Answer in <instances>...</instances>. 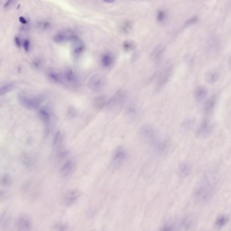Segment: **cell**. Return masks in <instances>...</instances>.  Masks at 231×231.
Returning <instances> with one entry per match:
<instances>
[{
  "label": "cell",
  "instance_id": "31",
  "mask_svg": "<svg viewBox=\"0 0 231 231\" xmlns=\"http://www.w3.org/2000/svg\"><path fill=\"white\" fill-rule=\"evenodd\" d=\"M164 50H165V47L162 45L158 47L154 52V53L152 54L153 57L154 58H158L163 53Z\"/></svg>",
  "mask_w": 231,
  "mask_h": 231
},
{
  "label": "cell",
  "instance_id": "23",
  "mask_svg": "<svg viewBox=\"0 0 231 231\" xmlns=\"http://www.w3.org/2000/svg\"><path fill=\"white\" fill-rule=\"evenodd\" d=\"M219 74L214 71H210L206 74V81L209 84H214L218 80Z\"/></svg>",
  "mask_w": 231,
  "mask_h": 231
},
{
  "label": "cell",
  "instance_id": "27",
  "mask_svg": "<svg viewBox=\"0 0 231 231\" xmlns=\"http://www.w3.org/2000/svg\"><path fill=\"white\" fill-rule=\"evenodd\" d=\"M167 18V14L164 10H160L158 11L156 15V19L158 22L162 23L165 21Z\"/></svg>",
  "mask_w": 231,
  "mask_h": 231
},
{
  "label": "cell",
  "instance_id": "7",
  "mask_svg": "<svg viewBox=\"0 0 231 231\" xmlns=\"http://www.w3.org/2000/svg\"><path fill=\"white\" fill-rule=\"evenodd\" d=\"M127 153L122 147L117 148L114 151L112 158L111 165L113 169L119 168L126 160Z\"/></svg>",
  "mask_w": 231,
  "mask_h": 231
},
{
  "label": "cell",
  "instance_id": "29",
  "mask_svg": "<svg viewBox=\"0 0 231 231\" xmlns=\"http://www.w3.org/2000/svg\"><path fill=\"white\" fill-rule=\"evenodd\" d=\"M51 24L47 21H40L37 23V26L42 30H46L50 28Z\"/></svg>",
  "mask_w": 231,
  "mask_h": 231
},
{
  "label": "cell",
  "instance_id": "1",
  "mask_svg": "<svg viewBox=\"0 0 231 231\" xmlns=\"http://www.w3.org/2000/svg\"><path fill=\"white\" fill-rule=\"evenodd\" d=\"M216 174L209 173L205 174L199 184L195 191V195L201 200H206L210 198L217 182Z\"/></svg>",
  "mask_w": 231,
  "mask_h": 231
},
{
  "label": "cell",
  "instance_id": "44",
  "mask_svg": "<svg viewBox=\"0 0 231 231\" xmlns=\"http://www.w3.org/2000/svg\"><path fill=\"white\" fill-rule=\"evenodd\" d=\"M229 66H230V68L231 69V57L230 58V61H229Z\"/></svg>",
  "mask_w": 231,
  "mask_h": 231
},
{
  "label": "cell",
  "instance_id": "28",
  "mask_svg": "<svg viewBox=\"0 0 231 231\" xmlns=\"http://www.w3.org/2000/svg\"><path fill=\"white\" fill-rule=\"evenodd\" d=\"M126 114L128 115L129 117H131V118L135 117L138 114L136 107H135L133 106H130L126 109Z\"/></svg>",
  "mask_w": 231,
  "mask_h": 231
},
{
  "label": "cell",
  "instance_id": "2",
  "mask_svg": "<svg viewBox=\"0 0 231 231\" xmlns=\"http://www.w3.org/2000/svg\"><path fill=\"white\" fill-rule=\"evenodd\" d=\"M190 219L184 218L178 220H169L160 228L159 231H186L190 226Z\"/></svg>",
  "mask_w": 231,
  "mask_h": 231
},
{
  "label": "cell",
  "instance_id": "35",
  "mask_svg": "<svg viewBox=\"0 0 231 231\" xmlns=\"http://www.w3.org/2000/svg\"><path fill=\"white\" fill-rule=\"evenodd\" d=\"M53 231H69L68 228L66 225L59 224L55 227Z\"/></svg>",
  "mask_w": 231,
  "mask_h": 231
},
{
  "label": "cell",
  "instance_id": "24",
  "mask_svg": "<svg viewBox=\"0 0 231 231\" xmlns=\"http://www.w3.org/2000/svg\"><path fill=\"white\" fill-rule=\"evenodd\" d=\"M16 87V84L15 83H10L6 84L1 87L0 94L1 95H5L12 91Z\"/></svg>",
  "mask_w": 231,
  "mask_h": 231
},
{
  "label": "cell",
  "instance_id": "40",
  "mask_svg": "<svg viewBox=\"0 0 231 231\" xmlns=\"http://www.w3.org/2000/svg\"><path fill=\"white\" fill-rule=\"evenodd\" d=\"M14 42L15 44L18 47H21L22 45V42H21V39L20 37L18 36H16L14 38Z\"/></svg>",
  "mask_w": 231,
  "mask_h": 231
},
{
  "label": "cell",
  "instance_id": "4",
  "mask_svg": "<svg viewBox=\"0 0 231 231\" xmlns=\"http://www.w3.org/2000/svg\"><path fill=\"white\" fill-rule=\"evenodd\" d=\"M140 135L146 143L155 145L159 141L157 130L150 125H145L140 127L139 130Z\"/></svg>",
  "mask_w": 231,
  "mask_h": 231
},
{
  "label": "cell",
  "instance_id": "16",
  "mask_svg": "<svg viewBox=\"0 0 231 231\" xmlns=\"http://www.w3.org/2000/svg\"><path fill=\"white\" fill-rule=\"evenodd\" d=\"M208 95V91L205 87L200 86L196 88L194 91V99L198 102H201L206 99Z\"/></svg>",
  "mask_w": 231,
  "mask_h": 231
},
{
  "label": "cell",
  "instance_id": "18",
  "mask_svg": "<svg viewBox=\"0 0 231 231\" xmlns=\"http://www.w3.org/2000/svg\"><path fill=\"white\" fill-rule=\"evenodd\" d=\"M191 172V167L187 163H182L179 165L178 169V175L181 178H185L190 174Z\"/></svg>",
  "mask_w": 231,
  "mask_h": 231
},
{
  "label": "cell",
  "instance_id": "32",
  "mask_svg": "<svg viewBox=\"0 0 231 231\" xmlns=\"http://www.w3.org/2000/svg\"><path fill=\"white\" fill-rule=\"evenodd\" d=\"M39 114L42 119L45 121H48L50 118V115L48 111L46 109H41L39 110Z\"/></svg>",
  "mask_w": 231,
  "mask_h": 231
},
{
  "label": "cell",
  "instance_id": "5",
  "mask_svg": "<svg viewBox=\"0 0 231 231\" xmlns=\"http://www.w3.org/2000/svg\"><path fill=\"white\" fill-rule=\"evenodd\" d=\"M126 95L124 91H118L107 102V106L111 110L122 107L126 100Z\"/></svg>",
  "mask_w": 231,
  "mask_h": 231
},
{
  "label": "cell",
  "instance_id": "43",
  "mask_svg": "<svg viewBox=\"0 0 231 231\" xmlns=\"http://www.w3.org/2000/svg\"><path fill=\"white\" fill-rule=\"evenodd\" d=\"M19 21L22 24H26L27 23V21L24 17H21L19 18Z\"/></svg>",
  "mask_w": 231,
  "mask_h": 231
},
{
  "label": "cell",
  "instance_id": "10",
  "mask_svg": "<svg viewBox=\"0 0 231 231\" xmlns=\"http://www.w3.org/2000/svg\"><path fill=\"white\" fill-rule=\"evenodd\" d=\"M16 231H31L32 222L26 216H22L17 220L16 224Z\"/></svg>",
  "mask_w": 231,
  "mask_h": 231
},
{
  "label": "cell",
  "instance_id": "20",
  "mask_svg": "<svg viewBox=\"0 0 231 231\" xmlns=\"http://www.w3.org/2000/svg\"><path fill=\"white\" fill-rule=\"evenodd\" d=\"M80 196V193L77 190L70 191L66 194L65 197V202L67 205H71L76 201Z\"/></svg>",
  "mask_w": 231,
  "mask_h": 231
},
{
  "label": "cell",
  "instance_id": "9",
  "mask_svg": "<svg viewBox=\"0 0 231 231\" xmlns=\"http://www.w3.org/2000/svg\"><path fill=\"white\" fill-rule=\"evenodd\" d=\"M213 130V125L209 121H204L199 125L196 132V136L198 138L208 137L211 134Z\"/></svg>",
  "mask_w": 231,
  "mask_h": 231
},
{
  "label": "cell",
  "instance_id": "30",
  "mask_svg": "<svg viewBox=\"0 0 231 231\" xmlns=\"http://www.w3.org/2000/svg\"><path fill=\"white\" fill-rule=\"evenodd\" d=\"M135 44L132 42L125 41L123 43V47L125 51H130L135 48Z\"/></svg>",
  "mask_w": 231,
  "mask_h": 231
},
{
  "label": "cell",
  "instance_id": "39",
  "mask_svg": "<svg viewBox=\"0 0 231 231\" xmlns=\"http://www.w3.org/2000/svg\"><path fill=\"white\" fill-rule=\"evenodd\" d=\"M61 138V133L59 131H57V133L55 135L54 138L53 140V145H57L58 143L59 142Z\"/></svg>",
  "mask_w": 231,
  "mask_h": 231
},
{
  "label": "cell",
  "instance_id": "15",
  "mask_svg": "<svg viewBox=\"0 0 231 231\" xmlns=\"http://www.w3.org/2000/svg\"><path fill=\"white\" fill-rule=\"evenodd\" d=\"M76 168V164L74 161H67L61 170V173L64 177L69 176L74 172Z\"/></svg>",
  "mask_w": 231,
  "mask_h": 231
},
{
  "label": "cell",
  "instance_id": "38",
  "mask_svg": "<svg viewBox=\"0 0 231 231\" xmlns=\"http://www.w3.org/2000/svg\"><path fill=\"white\" fill-rule=\"evenodd\" d=\"M192 124V120L191 119H187L184 121L183 124V127L185 129H188L190 128Z\"/></svg>",
  "mask_w": 231,
  "mask_h": 231
},
{
  "label": "cell",
  "instance_id": "13",
  "mask_svg": "<svg viewBox=\"0 0 231 231\" xmlns=\"http://www.w3.org/2000/svg\"><path fill=\"white\" fill-rule=\"evenodd\" d=\"M47 76L50 80L53 82L57 84H63L64 82L63 75L60 73L58 71L55 70L51 69L47 71Z\"/></svg>",
  "mask_w": 231,
  "mask_h": 231
},
{
  "label": "cell",
  "instance_id": "26",
  "mask_svg": "<svg viewBox=\"0 0 231 231\" xmlns=\"http://www.w3.org/2000/svg\"><path fill=\"white\" fill-rule=\"evenodd\" d=\"M0 182L2 186H8L12 182V178L8 174H5L1 178Z\"/></svg>",
  "mask_w": 231,
  "mask_h": 231
},
{
  "label": "cell",
  "instance_id": "33",
  "mask_svg": "<svg viewBox=\"0 0 231 231\" xmlns=\"http://www.w3.org/2000/svg\"><path fill=\"white\" fill-rule=\"evenodd\" d=\"M42 60L39 58H36L33 60L32 62V66L35 69H38L40 68L42 65Z\"/></svg>",
  "mask_w": 231,
  "mask_h": 231
},
{
  "label": "cell",
  "instance_id": "17",
  "mask_svg": "<svg viewBox=\"0 0 231 231\" xmlns=\"http://www.w3.org/2000/svg\"><path fill=\"white\" fill-rule=\"evenodd\" d=\"M156 152L160 155H164L169 148V142L166 140H159L155 145Z\"/></svg>",
  "mask_w": 231,
  "mask_h": 231
},
{
  "label": "cell",
  "instance_id": "42",
  "mask_svg": "<svg viewBox=\"0 0 231 231\" xmlns=\"http://www.w3.org/2000/svg\"><path fill=\"white\" fill-rule=\"evenodd\" d=\"M13 2V1H11V0L7 1V2H5L4 5V7L5 8H7L9 7H10V6L12 5V4Z\"/></svg>",
  "mask_w": 231,
  "mask_h": 231
},
{
  "label": "cell",
  "instance_id": "12",
  "mask_svg": "<svg viewBox=\"0 0 231 231\" xmlns=\"http://www.w3.org/2000/svg\"><path fill=\"white\" fill-rule=\"evenodd\" d=\"M64 80L71 86H76L79 84L78 76L73 70L70 68L65 69L63 74Z\"/></svg>",
  "mask_w": 231,
  "mask_h": 231
},
{
  "label": "cell",
  "instance_id": "41",
  "mask_svg": "<svg viewBox=\"0 0 231 231\" xmlns=\"http://www.w3.org/2000/svg\"><path fill=\"white\" fill-rule=\"evenodd\" d=\"M69 115L70 116H71V117H74L76 114V110L73 108H71L69 109L68 112Z\"/></svg>",
  "mask_w": 231,
  "mask_h": 231
},
{
  "label": "cell",
  "instance_id": "11",
  "mask_svg": "<svg viewBox=\"0 0 231 231\" xmlns=\"http://www.w3.org/2000/svg\"><path fill=\"white\" fill-rule=\"evenodd\" d=\"M71 53L73 57H79L85 50L86 47L83 42L79 38L76 37L71 41Z\"/></svg>",
  "mask_w": 231,
  "mask_h": 231
},
{
  "label": "cell",
  "instance_id": "22",
  "mask_svg": "<svg viewBox=\"0 0 231 231\" xmlns=\"http://www.w3.org/2000/svg\"><path fill=\"white\" fill-rule=\"evenodd\" d=\"M107 101L104 97H99L94 100V106L97 110H101L104 106L107 105Z\"/></svg>",
  "mask_w": 231,
  "mask_h": 231
},
{
  "label": "cell",
  "instance_id": "36",
  "mask_svg": "<svg viewBox=\"0 0 231 231\" xmlns=\"http://www.w3.org/2000/svg\"><path fill=\"white\" fill-rule=\"evenodd\" d=\"M198 21V18L196 17H191L190 19H188L186 21L185 23V26H189L190 25H193V24H195V23L197 22Z\"/></svg>",
  "mask_w": 231,
  "mask_h": 231
},
{
  "label": "cell",
  "instance_id": "14",
  "mask_svg": "<svg viewBox=\"0 0 231 231\" xmlns=\"http://www.w3.org/2000/svg\"><path fill=\"white\" fill-rule=\"evenodd\" d=\"M172 71H173V68L172 67H170L163 72V73L160 76L158 85H157V86H158L157 87L159 89L164 86V85L168 82V81L170 79L171 75H172Z\"/></svg>",
  "mask_w": 231,
  "mask_h": 231
},
{
  "label": "cell",
  "instance_id": "3",
  "mask_svg": "<svg viewBox=\"0 0 231 231\" xmlns=\"http://www.w3.org/2000/svg\"><path fill=\"white\" fill-rule=\"evenodd\" d=\"M18 99L21 105L28 109L37 108L42 102V98L39 96L29 95L23 92L19 94Z\"/></svg>",
  "mask_w": 231,
  "mask_h": 231
},
{
  "label": "cell",
  "instance_id": "37",
  "mask_svg": "<svg viewBox=\"0 0 231 231\" xmlns=\"http://www.w3.org/2000/svg\"><path fill=\"white\" fill-rule=\"evenodd\" d=\"M23 45L25 51L27 52H29V49H30V42L29 39H25L24 42H23Z\"/></svg>",
  "mask_w": 231,
  "mask_h": 231
},
{
  "label": "cell",
  "instance_id": "8",
  "mask_svg": "<svg viewBox=\"0 0 231 231\" xmlns=\"http://www.w3.org/2000/svg\"><path fill=\"white\" fill-rule=\"evenodd\" d=\"M105 79L102 75L95 74L92 76L88 81V86L91 90L98 91L101 90L105 85Z\"/></svg>",
  "mask_w": 231,
  "mask_h": 231
},
{
  "label": "cell",
  "instance_id": "19",
  "mask_svg": "<svg viewBox=\"0 0 231 231\" xmlns=\"http://www.w3.org/2000/svg\"><path fill=\"white\" fill-rule=\"evenodd\" d=\"M216 103V98L214 96L211 97L207 100L204 104V111L207 115L210 114L214 110Z\"/></svg>",
  "mask_w": 231,
  "mask_h": 231
},
{
  "label": "cell",
  "instance_id": "21",
  "mask_svg": "<svg viewBox=\"0 0 231 231\" xmlns=\"http://www.w3.org/2000/svg\"><path fill=\"white\" fill-rule=\"evenodd\" d=\"M113 59L111 54H103L101 57V64L104 67H109L113 63Z\"/></svg>",
  "mask_w": 231,
  "mask_h": 231
},
{
  "label": "cell",
  "instance_id": "6",
  "mask_svg": "<svg viewBox=\"0 0 231 231\" xmlns=\"http://www.w3.org/2000/svg\"><path fill=\"white\" fill-rule=\"evenodd\" d=\"M78 37L76 33L71 29H65L58 32L54 35L53 40L57 43H62L68 41H72Z\"/></svg>",
  "mask_w": 231,
  "mask_h": 231
},
{
  "label": "cell",
  "instance_id": "25",
  "mask_svg": "<svg viewBox=\"0 0 231 231\" xmlns=\"http://www.w3.org/2000/svg\"><path fill=\"white\" fill-rule=\"evenodd\" d=\"M228 221V218L224 215H221L217 219L216 224L219 228L224 227Z\"/></svg>",
  "mask_w": 231,
  "mask_h": 231
},
{
  "label": "cell",
  "instance_id": "34",
  "mask_svg": "<svg viewBox=\"0 0 231 231\" xmlns=\"http://www.w3.org/2000/svg\"><path fill=\"white\" fill-rule=\"evenodd\" d=\"M132 24L129 21H126L123 23L122 26H121V30L124 33H128L129 31L131 29L132 27Z\"/></svg>",
  "mask_w": 231,
  "mask_h": 231
}]
</instances>
